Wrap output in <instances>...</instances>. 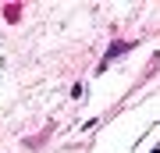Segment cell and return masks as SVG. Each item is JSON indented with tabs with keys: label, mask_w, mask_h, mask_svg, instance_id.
Returning <instances> with one entry per match:
<instances>
[{
	"label": "cell",
	"mask_w": 160,
	"mask_h": 153,
	"mask_svg": "<svg viewBox=\"0 0 160 153\" xmlns=\"http://www.w3.org/2000/svg\"><path fill=\"white\" fill-rule=\"evenodd\" d=\"M132 46H135V43H132V39H125V43H114V46H110V50H107V57H103V61H100V71L107 68V64L114 61V57H121V54H128Z\"/></svg>",
	"instance_id": "6da1fadb"
},
{
	"label": "cell",
	"mask_w": 160,
	"mask_h": 153,
	"mask_svg": "<svg viewBox=\"0 0 160 153\" xmlns=\"http://www.w3.org/2000/svg\"><path fill=\"white\" fill-rule=\"evenodd\" d=\"M7 18H11V22H18V14H22V7H18V4H11V7H7V11H4Z\"/></svg>",
	"instance_id": "7a4b0ae2"
}]
</instances>
